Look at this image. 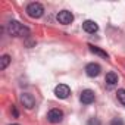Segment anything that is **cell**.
<instances>
[{"label": "cell", "instance_id": "1", "mask_svg": "<svg viewBox=\"0 0 125 125\" xmlns=\"http://www.w3.org/2000/svg\"><path fill=\"white\" fill-rule=\"evenodd\" d=\"M8 32L13 37H28L30 35V28L25 27L24 24L18 21H10L8 24Z\"/></svg>", "mask_w": 125, "mask_h": 125}, {"label": "cell", "instance_id": "2", "mask_svg": "<svg viewBox=\"0 0 125 125\" xmlns=\"http://www.w3.org/2000/svg\"><path fill=\"white\" fill-rule=\"evenodd\" d=\"M27 13H28V16H31V18H41L43 13H44V8H43L41 3L34 2V3H30V5L27 6Z\"/></svg>", "mask_w": 125, "mask_h": 125}, {"label": "cell", "instance_id": "3", "mask_svg": "<svg viewBox=\"0 0 125 125\" xmlns=\"http://www.w3.org/2000/svg\"><path fill=\"white\" fill-rule=\"evenodd\" d=\"M62 119H63V112H62L60 109H52V110H49L47 121L50 124H59V122H62Z\"/></svg>", "mask_w": 125, "mask_h": 125}, {"label": "cell", "instance_id": "4", "mask_svg": "<svg viewBox=\"0 0 125 125\" xmlns=\"http://www.w3.org/2000/svg\"><path fill=\"white\" fill-rule=\"evenodd\" d=\"M54 94H56L57 99H66V97H69V94H71V88H69L66 84H59V85H56V88H54Z\"/></svg>", "mask_w": 125, "mask_h": 125}, {"label": "cell", "instance_id": "5", "mask_svg": "<svg viewBox=\"0 0 125 125\" xmlns=\"http://www.w3.org/2000/svg\"><path fill=\"white\" fill-rule=\"evenodd\" d=\"M56 18H57L59 24H63V25H68V24H71L74 21V15L69 10H60Z\"/></svg>", "mask_w": 125, "mask_h": 125}, {"label": "cell", "instance_id": "6", "mask_svg": "<svg viewBox=\"0 0 125 125\" xmlns=\"http://www.w3.org/2000/svg\"><path fill=\"white\" fill-rule=\"evenodd\" d=\"M94 99H96V96H94V91L93 90H83V93H81V96H80V100H81V103L83 104H91L93 102H94Z\"/></svg>", "mask_w": 125, "mask_h": 125}, {"label": "cell", "instance_id": "7", "mask_svg": "<svg viewBox=\"0 0 125 125\" xmlns=\"http://www.w3.org/2000/svg\"><path fill=\"white\" fill-rule=\"evenodd\" d=\"M19 99H21V103L24 104V107H27V109H32L35 106V99L30 93H22Z\"/></svg>", "mask_w": 125, "mask_h": 125}, {"label": "cell", "instance_id": "8", "mask_svg": "<svg viewBox=\"0 0 125 125\" xmlns=\"http://www.w3.org/2000/svg\"><path fill=\"white\" fill-rule=\"evenodd\" d=\"M100 71H102V68H100V65H97V63H88L87 66H85V74L88 75V77H91V78H94V77H97L99 74H100Z\"/></svg>", "mask_w": 125, "mask_h": 125}, {"label": "cell", "instance_id": "9", "mask_svg": "<svg viewBox=\"0 0 125 125\" xmlns=\"http://www.w3.org/2000/svg\"><path fill=\"white\" fill-rule=\"evenodd\" d=\"M83 30H84L85 32H88V34H94V32H97V31H99V25H97L94 21L87 19V21H84V22H83Z\"/></svg>", "mask_w": 125, "mask_h": 125}, {"label": "cell", "instance_id": "10", "mask_svg": "<svg viewBox=\"0 0 125 125\" xmlns=\"http://www.w3.org/2000/svg\"><path fill=\"white\" fill-rule=\"evenodd\" d=\"M116 83H118V75L115 72H107L106 74V84L109 87H113V85H116Z\"/></svg>", "mask_w": 125, "mask_h": 125}, {"label": "cell", "instance_id": "11", "mask_svg": "<svg viewBox=\"0 0 125 125\" xmlns=\"http://www.w3.org/2000/svg\"><path fill=\"white\" fill-rule=\"evenodd\" d=\"M88 49H90V52L94 53V54H99V56H102V57H104V59L109 57V54H107L104 50H102V49H99V47H96V46H93V44H88Z\"/></svg>", "mask_w": 125, "mask_h": 125}, {"label": "cell", "instance_id": "12", "mask_svg": "<svg viewBox=\"0 0 125 125\" xmlns=\"http://www.w3.org/2000/svg\"><path fill=\"white\" fill-rule=\"evenodd\" d=\"M9 63H10V56L9 54H3L2 57H0V69L2 71H5L9 66Z\"/></svg>", "mask_w": 125, "mask_h": 125}, {"label": "cell", "instance_id": "13", "mask_svg": "<svg viewBox=\"0 0 125 125\" xmlns=\"http://www.w3.org/2000/svg\"><path fill=\"white\" fill-rule=\"evenodd\" d=\"M116 97H118V100L121 102V104L125 106V88H119L118 93H116Z\"/></svg>", "mask_w": 125, "mask_h": 125}, {"label": "cell", "instance_id": "14", "mask_svg": "<svg viewBox=\"0 0 125 125\" xmlns=\"http://www.w3.org/2000/svg\"><path fill=\"white\" fill-rule=\"evenodd\" d=\"M110 125H125V122L121 119V118H113L110 121Z\"/></svg>", "mask_w": 125, "mask_h": 125}, {"label": "cell", "instance_id": "15", "mask_svg": "<svg viewBox=\"0 0 125 125\" xmlns=\"http://www.w3.org/2000/svg\"><path fill=\"white\" fill-rule=\"evenodd\" d=\"M87 125H102V122L97 118H90V121L87 122Z\"/></svg>", "mask_w": 125, "mask_h": 125}, {"label": "cell", "instance_id": "16", "mask_svg": "<svg viewBox=\"0 0 125 125\" xmlns=\"http://www.w3.org/2000/svg\"><path fill=\"white\" fill-rule=\"evenodd\" d=\"M12 112H13V115L18 118V110H16V107H15V106H12Z\"/></svg>", "mask_w": 125, "mask_h": 125}, {"label": "cell", "instance_id": "17", "mask_svg": "<svg viewBox=\"0 0 125 125\" xmlns=\"http://www.w3.org/2000/svg\"><path fill=\"white\" fill-rule=\"evenodd\" d=\"M13 125H18V124H13Z\"/></svg>", "mask_w": 125, "mask_h": 125}]
</instances>
